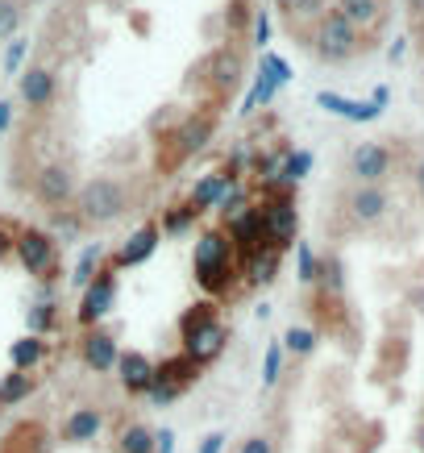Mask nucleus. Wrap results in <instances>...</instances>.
<instances>
[{"label":"nucleus","instance_id":"nucleus-38","mask_svg":"<svg viewBox=\"0 0 424 453\" xmlns=\"http://www.w3.org/2000/svg\"><path fill=\"white\" fill-rule=\"evenodd\" d=\"M237 453H274V441L262 437V433H254V437L242 441V449H237Z\"/></svg>","mask_w":424,"mask_h":453},{"label":"nucleus","instance_id":"nucleus-25","mask_svg":"<svg viewBox=\"0 0 424 453\" xmlns=\"http://www.w3.org/2000/svg\"><path fill=\"white\" fill-rule=\"evenodd\" d=\"M212 320H217V308H212V303H196V308H188V312H183V320H179V337H192L196 329H204V325H212Z\"/></svg>","mask_w":424,"mask_h":453},{"label":"nucleus","instance_id":"nucleus-29","mask_svg":"<svg viewBox=\"0 0 424 453\" xmlns=\"http://www.w3.org/2000/svg\"><path fill=\"white\" fill-rule=\"evenodd\" d=\"M308 166H312V154H308V150H296V154H288V158H283V166H279V179H283V183H300V179L308 175Z\"/></svg>","mask_w":424,"mask_h":453},{"label":"nucleus","instance_id":"nucleus-17","mask_svg":"<svg viewBox=\"0 0 424 453\" xmlns=\"http://www.w3.org/2000/svg\"><path fill=\"white\" fill-rule=\"evenodd\" d=\"M71 171L67 166H42L38 171V196L46 200V204H67V196H71Z\"/></svg>","mask_w":424,"mask_h":453},{"label":"nucleus","instance_id":"nucleus-41","mask_svg":"<svg viewBox=\"0 0 424 453\" xmlns=\"http://www.w3.org/2000/svg\"><path fill=\"white\" fill-rule=\"evenodd\" d=\"M288 13L312 17V13H320V0H291V9H288Z\"/></svg>","mask_w":424,"mask_h":453},{"label":"nucleus","instance_id":"nucleus-18","mask_svg":"<svg viewBox=\"0 0 424 453\" xmlns=\"http://www.w3.org/2000/svg\"><path fill=\"white\" fill-rule=\"evenodd\" d=\"M237 179L233 175H225V171H212V175H204L200 183H196V192H192V200H188V208L192 212H204V208H217V200L225 192H229Z\"/></svg>","mask_w":424,"mask_h":453},{"label":"nucleus","instance_id":"nucleus-12","mask_svg":"<svg viewBox=\"0 0 424 453\" xmlns=\"http://www.w3.org/2000/svg\"><path fill=\"white\" fill-rule=\"evenodd\" d=\"M350 212H354L358 225H374V220L387 217V192L374 188V183H362L354 196H350Z\"/></svg>","mask_w":424,"mask_h":453},{"label":"nucleus","instance_id":"nucleus-47","mask_svg":"<svg viewBox=\"0 0 424 453\" xmlns=\"http://www.w3.org/2000/svg\"><path fill=\"white\" fill-rule=\"evenodd\" d=\"M279 4H283V9H291V0H279Z\"/></svg>","mask_w":424,"mask_h":453},{"label":"nucleus","instance_id":"nucleus-21","mask_svg":"<svg viewBox=\"0 0 424 453\" xmlns=\"http://www.w3.org/2000/svg\"><path fill=\"white\" fill-rule=\"evenodd\" d=\"M42 357H46V342L42 337H21V342L9 345V362H13V371H34Z\"/></svg>","mask_w":424,"mask_h":453},{"label":"nucleus","instance_id":"nucleus-35","mask_svg":"<svg viewBox=\"0 0 424 453\" xmlns=\"http://www.w3.org/2000/svg\"><path fill=\"white\" fill-rule=\"evenodd\" d=\"M279 362H283V345H271V349H266V362H262V383L266 387L279 383Z\"/></svg>","mask_w":424,"mask_h":453},{"label":"nucleus","instance_id":"nucleus-33","mask_svg":"<svg viewBox=\"0 0 424 453\" xmlns=\"http://www.w3.org/2000/svg\"><path fill=\"white\" fill-rule=\"evenodd\" d=\"M237 75H242L237 55H220L217 58V83H220V88H233V83H237Z\"/></svg>","mask_w":424,"mask_h":453},{"label":"nucleus","instance_id":"nucleus-34","mask_svg":"<svg viewBox=\"0 0 424 453\" xmlns=\"http://www.w3.org/2000/svg\"><path fill=\"white\" fill-rule=\"evenodd\" d=\"M262 75H266V80H274V83H288L291 80V67L279 55H262Z\"/></svg>","mask_w":424,"mask_h":453},{"label":"nucleus","instance_id":"nucleus-37","mask_svg":"<svg viewBox=\"0 0 424 453\" xmlns=\"http://www.w3.org/2000/svg\"><path fill=\"white\" fill-rule=\"evenodd\" d=\"M296 254H300V279H304V283H312L316 271H320V262H316V254H312L308 246H304V242L296 246Z\"/></svg>","mask_w":424,"mask_h":453},{"label":"nucleus","instance_id":"nucleus-40","mask_svg":"<svg viewBox=\"0 0 424 453\" xmlns=\"http://www.w3.org/2000/svg\"><path fill=\"white\" fill-rule=\"evenodd\" d=\"M254 42H258V46L271 42V17L266 13H258V21H254Z\"/></svg>","mask_w":424,"mask_h":453},{"label":"nucleus","instance_id":"nucleus-14","mask_svg":"<svg viewBox=\"0 0 424 453\" xmlns=\"http://www.w3.org/2000/svg\"><path fill=\"white\" fill-rule=\"evenodd\" d=\"M21 100H26L29 109H46V104L55 100V75L46 67L21 71Z\"/></svg>","mask_w":424,"mask_h":453},{"label":"nucleus","instance_id":"nucleus-13","mask_svg":"<svg viewBox=\"0 0 424 453\" xmlns=\"http://www.w3.org/2000/svg\"><path fill=\"white\" fill-rule=\"evenodd\" d=\"M117 342H112L109 333H88V337H83V362H88V366H92V371L96 374H109V371H117Z\"/></svg>","mask_w":424,"mask_h":453},{"label":"nucleus","instance_id":"nucleus-24","mask_svg":"<svg viewBox=\"0 0 424 453\" xmlns=\"http://www.w3.org/2000/svg\"><path fill=\"white\" fill-rule=\"evenodd\" d=\"M212 138V121L208 117H192V121L183 125L175 134V142H179V154H192V150H200L204 142Z\"/></svg>","mask_w":424,"mask_h":453},{"label":"nucleus","instance_id":"nucleus-44","mask_svg":"<svg viewBox=\"0 0 424 453\" xmlns=\"http://www.w3.org/2000/svg\"><path fill=\"white\" fill-rule=\"evenodd\" d=\"M9 125H13V104H9V100H0V134H4Z\"/></svg>","mask_w":424,"mask_h":453},{"label":"nucleus","instance_id":"nucleus-22","mask_svg":"<svg viewBox=\"0 0 424 453\" xmlns=\"http://www.w3.org/2000/svg\"><path fill=\"white\" fill-rule=\"evenodd\" d=\"M250 283L254 288H266V283H274V275H279V250L262 246L258 254H250Z\"/></svg>","mask_w":424,"mask_h":453},{"label":"nucleus","instance_id":"nucleus-30","mask_svg":"<svg viewBox=\"0 0 424 453\" xmlns=\"http://www.w3.org/2000/svg\"><path fill=\"white\" fill-rule=\"evenodd\" d=\"M26 320H29V337H42V333L50 329V325H55V303H50V300L34 303Z\"/></svg>","mask_w":424,"mask_h":453},{"label":"nucleus","instance_id":"nucleus-39","mask_svg":"<svg viewBox=\"0 0 424 453\" xmlns=\"http://www.w3.org/2000/svg\"><path fill=\"white\" fill-rule=\"evenodd\" d=\"M154 453H175V433H171V428L154 433Z\"/></svg>","mask_w":424,"mask_h":453},{"label":"nucleus","instance_id":"nucleus-16","mask_svg":"<svg viewBox=\"0 0 424 453\" xmlns=\"http://www.w3.org/2000/svg\"><path fill=\"white\" fill-rule=\"evenodd\" d=\"M104 428V416L96 408H75L63 425V441L67 445H83V441H96V433Z\"/></svg>","mask_w":424,"mask_h":453},{"label":"nucleus","instance_id":"nucleus-3","mask_svg":"<svg viewBox=\"0 0 424 453\" xmlns=\"http://www.w3.org/2000/svg\"><path fill=\"white\" fill-rule=\"evenodd\" d=\"M192 383H200V366H196L188 354H179V357H166L163 366H154V383L146 395H150L158 408H166V403H175Z\"/></svg>","mask_w":424,"mask_h":453},{"label":"nucleus","instance_id":"nucleus-7","mask_svg":"<svg viewBox=\"0 0 424 453\" xmlns=\"http://www.w3.org/2000/svg\"><path fill=\"white\" fill-rule=\"evenodd\" d=\"M112 300H117V279H112V271H104V275H96L88 288H83V303H80V325H96L100 316L112 312Z\"/></svg>","mask_w":424,"mask_h":453},{"label":"nucleus","instance_id":"nucleus-31","mask_svg":"<svg viewBox=\"0 0 424 453\" xmlns=\"http://www.w3.org/2000/svg\"><path fill=\"white\" fill-rule=\"evenodd\" d=\"M196 217H200V212H192L188 204H179L175 212H166V217H163V234H183V229H188Z\"/></svg>","mask_w":424,"mask_h":453},{"label":"nucleus","instance_id":"nucleus-43","mask_svg":"<svg viewBox=\"0 0 424 453\" xmlns=\"http://www.w3.org/2000/svg\"><path fill=\"white\" fill-rule=\"evenodd\" d=\"M55 229H58L63 237H75V229H80V220H75V217H55Z\"/></svg>","mask_w":424,"mask_h":453},{"label":"nucleus","instance_id":"nucleus-36","mask_svg":"<svg viewBox=\"0 0 424 453\" xmlns=\"http://www.w3.org/2000/svg\"><path fill=\"white\" fill-rule=\"evenodd\" d=\"M26 50H29L26 38H13V42H9V50H4V71H9V75H17V71H21V58H26Z\"/></svg>","mask_w":424,"mask_h":453},{"label":"nucleus","instance_id":"nucleus-6","mask_svg":"<svg viewBox=\"0 0 424 453\" xmlns=\"http://www.w3.org/2000/svg\"><path fill=\"white\" fill-rule=\"evenodd\" d=\"M13 250L29 275H46V271L55 266V237L42 234V229H26V234L13 242Z\"/></svg>","mask_w":424,"mask_h":453},{"label":"nucleus","instance_id":"nucleus-32","mask_svg":"<svg viewBox=\"0 0 424 453\" xmlns=\"http://www.w3.org/2000/svg\"><path fill=\"white\" fill-rule=\"evenodd\" d=\"M17 26H21V9L13 0H0V38H13Z\"/></svg>","mask_w":424,"mask_h":453},{"label":"nucleus","instance_id":"nucleus-11","mask_svg":"<svg viewBox=\"0 0 424 453\" xmlns=\"http://www.w3.org/2000/svg\"><path fill=\"white\" fill-rule=\"evenodd\" d=\"M117 371H121V387L129 391V395H146L154 383V362L146 354H137V349H129V354L117 357Z\"/></svg>","mask_w":424,"mask_h":453},{"label":"nucleus","instance_id":"nucleus-42","mask_svg":"<svg viewBox=\"0 0 424 453\" xmlns=\"http://www.w3.org/2000/svg\"><path fill=\"white\" fill-rule=\"evenodd\" d=\"M220 449H225V433H208L200 441V453H220Z\"/></svg>","mask_w":424,"mask_h":453},{"label":"nucleus","instance_id":"nucleus-19","mask_svg":"<svg viewBox=\"0 0 424 453\" xmlns=\"http://www.w3.org/2000/svg\"><path fill=\"white\" fill-rule=\"evenodd\" d=\"M337 13L354 29H370L383 21V0H337Z\"/></svg>","mask_w":424,"mask_h":453},{"label":"nucleus","instance_id":"nucleus-9","mask_svg":"<svg viewBox=\"0 0 424 453\" xmlns=\"http://www.w3.org/2000/svg\"><path fill=\"white\" fill-rule=\"evenodd\" d=\"M225 237H229V246H237L242 254H258L262 246H266V234H262V217L258 208H242L237 217H229V229H225Z\"/></svg>","mask_w":424,"mask_h":453},{"label":"nucleus","instance_id":"nucleus-45","mask_svg":"<svg viewBox=\"0 0 424 453\" xmlns=\"http://www.w3.org/2000/svg\"><path fill=\"white\" fill-rule=\"evenodd\" d=\"M416 188H420V196H424V158L416 163Z\"/></svg>","mask_w":424,"mask_h":453},{"label":"nucleus","instance_id":"nucleus-46","mask_svg":"<svg viewBox=\"0 0 424 453\" xmlns=\"http://www.w3.org/2000/svg\"><path fill=\"white\" fill-rule=\"evenodd\" d=\"M9 250H13V242H9V237H4V229H0V258H4Z\"/></svg>","mask_w":424,"mask_h":453},{"label":"nucleus","instance_id":"nucleus-5","mask_svg":"<svg viewBox=\"0 0 424 453\" xmlns=\"http://www.w3.org/2000/svg\"><path fill=\"white\" fill-rule=\"evenodd\" d=\"M258 217H262V234H266L271 250L283 254V246H291V242H296V229H300V212H296V204L279 196V200H266V204L258 208Z\"/></svg>","mask_w":424,"mask_h":453},{"label":"nucleus","instance_id":"nucleus-28","mask_svg":"<svg viewBox=\"0 0 424 453\" xmlns=\"http://www.w3.org/2000/svg\"><path fill=\"white\" fill-rule=\"evenodd\" d=\"M96 266H100V246H88L80 254V262H75V275H71V283H75V288H88V283L96 279Z\"/></svg>","mask_w":424,"mask_h":453},{"label":"nucleus","instance_id":"nucleus-26","mask_svg":"<svg viewBox=\"0 0 424 453\" xmlns=\"http://www.w3.org/2000/svg\"><path fill=\"white\" fill-rule=\"evenodd\" d=\"M283 349L296 357H308L316 349V333L312 329H304V325H291L288 333H283Z\"/></svg>","mask_w":424,"mask_h":453},{"label":"nucleus","instance_id":"nucleus-15","mask_svg":"<svg viewBox=\"0 0 424 453\" xmlns=\"http://www.w3.org/2000/svg\"><path fill=\"white\" fill-rule=\"evenodd\" d=\"M158 237H163V229L158 225H142L129 242L121 246V254H117V266H137V262H146L158 250Z\"/></svg>","mask_w":424,"mask_h":453},{"label":"nucleus","instance_id":"nucleus-4","mask_svg":"<svg viewBox=\"0 0 424 453\" xmlns=\"http://www.w3.org/2000/svg\"><path fill=\"white\" fill-rule=\"evenodd\" d=\"M358 29L345 21L337 9H328L320 17V26H316V55L325 58V63H345V58L358 55Z\"/></svg>","mask_w":424,"mask_h":453},{"label":"nucleus","instance_id":"nucleus-10","mask_svg":"<svg viewBox=\"0 0 424 453\" xmlns=\"http://www.w3.org/2000/svg\"><path fill=\"white\" fill-rule=\"evenodd\" d=\"M225 342H229L225 325H220V320H212V325H204V329H196L192 337H183V354L192 357L196 366H208V362H217V357H220Z\"/></svg>","mask_w":424,"mask_h":453},{"label":"nucleus","instance_id":"nucleus-27","mask_svg":"<svg viewBox=\"0 0 424 453\" xmlns=\"http://www.w3.org/2000/svg\"><path fill=\"white\" fill-rule=\"evenodd\" d=\"M121 453H154V433L146 425H129L121 433Z\"/></svg>","mask_w":424,"mask_h":453},{"label":"nucleus","instance_id":"nucleus-8","mask_svg":"<svg viewBox=\"0 0 424 453\" xmlns=\"http://www.w3.org/2000/svg\"><path fill=\"white\" fill-rule=\"evenodd\" d=\"M350 171L358 175V183H374L379 188V179H387V171H391V150L379 146V142H362L350 154Z\"/></svg>","mask_w":424,"mask_h":453},{"label":"nucleus","instance_id":"nucleus-1","mask_svg":"<svg viewBox=\"0 0 424 453\" xmlns=\"http://www.w3.org/2000/svg\"><path fill=\"white\" fill-rule=\"evenodd\" d=\"M192 262H196V279H200V288L204 291L220 296V291L229 288V279H233V246H229V237H225V229H208V234H200Z\"/></svg>","mask_w":424,"mask_h":453},{"label":"nucleus","instance_id":"nucleus-20","mask_svg":"<svg viewBox=\"0 0 424 453\" xmlns=\"http://www.w3.org/2000/svg\"><path fill=\"white\" fill-rule=\"evenodd\" d=\"M320 109L337 112V117H345V121H370V117H379V104H354V100H342L333 96V92H320Z\"/></svg>","mask_w":424,"mask_h":453},{"label":"nucleus","instance_id":"nucleus-23","mask_svg":"<svg viewBox=\"0 0 424 453\" xmlns=\"http://www.w3.org/2000/svg\"><path fill=\"white\" fill-rule=\"evenodd\" d=\"M29 391H34V374L9 371L4 379H0V408H13V403L29 399Z\"/></svg>","mask_w":424,"mask_h":453},{"label":"nucleus","instance_id":"nucleus-2","mask_svg":"<svg viewBox=\"0 0 424 453\" xmlns=\"http://www.w3.org/2000/svg\"><path fill=\"white\" fill-rule=\"evenodd\" d=\"M129 208V192H125L117 179H92L83 183L80 192V217L83 220H96V225H109Z\"/></svg>","mask_w":424,"mask_h":453},{"label":"nucleus","instance_id":"nucleus-48","mask_svg":"<svg viewBox=\"0 0 424 453\" xmlns=\"http://www.w3.org/2000/svg\"><path fill=\"white\" fill-rule=\"evenodd\" d=\"M420 453H424V428H420Z\"/></svg>","mask_w":424,"mask_h":453}]
</instances>
